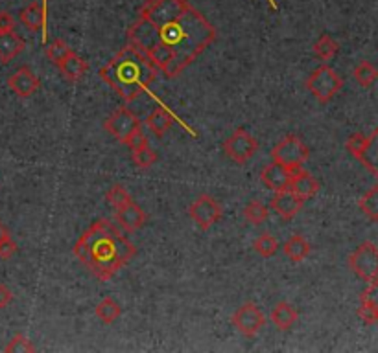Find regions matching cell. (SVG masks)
Instances as JSON below:
<instances>
[{
  "label": "cell",
  "instance_id": "1",
  "mask_svg": "<svg viewBox=\"0 0 378 353\" xmlns=\"http://www.w3.org/2000/svg\"><path fill=\"white\" fill-rule=\"evenodd\" d=\"M126 37L157 72L174 79L216 41L218 32L187 0H144Z\"/></svg>",
  "mask_w": 378,
  "mask_h": 353
},
{
  "label": "cell",
  "instance_id": "2",
  "mask_svg": "<svg viewBox=\"0 0 378 353\" xmlns=\"http://www.w3.org/2000/svg\"><path fill=\"white\" fill-rule=\"evenodd\" d=\"M74 256L100 282H107L137 256V247L109 219H98L81 234Z\"/></svg>",
  "mask_w": 378,
  "mask_h": 353
},
{
  "label": "cell",
  "instance_id": "3",
  "mask_svg": "<svg viewBox=\"0 0 378 353\" xmlns=\"http://www.w3.org/2000/svg\"><path fill=\"white\" fill-rule=\"evenodd\" d=\"M157 69L144 58L142 53L126 44L109 63L100 70V78L117 92L124 101H133L140 92H146L159 105L161 100L149 90L157 78Z\"/></svg>",
  "mask_w": 378,
  "mask_h": 353
},
{
  "label": "cell",
  "instance_id": "4",
  "mask_svg": "<svg viewBox=\"0 0 378 353\" xmlns=\"http://www.w3.org/2000/svg\"><path fill=\"white\" fill-rule=\"evenodd\" d=\"M343 87V79L329 64H321L306 79V89L320 103H329Z\"/></svg>",
  "mask_w": 378,
  "mask_h": 353
},
{
  "label": "cell",
  "instance_id": "5",
  "mask_svg": "<svg viewBox=\"0 0 378 353\" xmlns=\"http://www.w3.org/2000/svg\"><path fill=\"white\" fill-rule=\"evenodd\" d=\"M310 149L297 135H286L281 142L272 149V160L281 164L290 171H297L309 160Z\"/></svg>",
  "mask_w": 378,
  "mask_h": 353
},
{
  "label": "cell",
  "instance_id": "6",
  "mask_svg": "<svg viewBox=\"0 0 378 353\" xmlns=\"http://www.w3.org/2000/svg\"><path fill=\"white\" fill-rule=\"evenodd\" d=\"M256 151H258V142L245 129H235L229 137L225 138L224 153L233 162L245 164L255 157Z\"/></svg>",
  "mask_w": 378,
  "mask_h": 353
},
{
  "label": "cell",
  "instance_id": "7",
  "mask_svg": "<svg viewBox=\"0 0 378 353\" xmlns=\"http://www.w3.org/2000/svg\"><path fill=\"white\" fill-rule=\"evenodd\" d=\"M349 267L358 278L371 282L378 276V247L375 243L365 241L349 256Z\"/></svg>",
  "mask_w": 378,
  "mask_h": 353
},
{
  "label": "cell",
  "instance_id": "8",
  "mask_svg": "<svg viewBox=\"0 0 378 353\" xmlns=\"http://www.w3.org/2000/svg\"><path fill=\"white\" fill-rule=\"evenodd\" d=\"M222 206L214 197L202 193L190 206H188V216L192 217V221L196 223L197 227L202 228L203 232H207L222 219Z\"/></svg>",
  "mask_w": 378,
  "mask_h": 353
},
{
  "label": "cell",
  "instance_id": "9",
  "mask_svg": "<svg viewBox=\"0 0 378 353\" xmlns=\"http://www.w3.org/2000/svg\"><path fill=\"white\" fill-rule=\"evenodd\" d=\"M231 322H233V326L242 335H245V337H255L256 333L261 332L264 324H266V318H264V313L261 311V307L256 306L255 302H245V304H242L233 313Z\"/></svg>",
  "mask_w": 378,
  "mask_h": 353
},
{
  "label": "cell",
  "instance_id": "10",
  "mask_svg": "<svg viewBox=\"0 0 378 353\" xmlns=\"http://www.w3.org/2000/svg\"><path fill=\"white\" fill-rule=\"evenodd\" d=\"M104 127H106V131L109 132L115 140L124 144L128 140L131 132L139 129L140 120L137 118L135 112L129 111L128 107H120V109H117L111 117L104 121Z\"/></svg>",
  "mask_w": 378,
  "mask_h": 353
},
{
  "label": "cell",
  "instance_id": "11",
  "mask_svg": "<svg viewBox=\"0 0 378 353\" xmlns=\"http://www.w3.org/2000/svg\"><path fill=\"white\" fill-rule=\"evenodd\" d=\"M8 87H10L13 94L26 100V98H32L38 92L41 81L30 67H21L8 78Z\"/></svg>",
  "mask_w": 378,
  "mask_h": 353
},
{
  "label": "cell",
  "instance_id": "12",
  "mask_svg": "<svg viewBox=\"0 0 378 353\" xmlns=\"http://www.w3.org/2000/svg\"><path fill=\"white\" fill-rule=\"evenodd\" d=\"M303 205L304 200L299 196H295L290 188H286V190L275 191V196H273L272 203H270V208L284 221H292L293 217L303 210Z\"/></svg>",
  "mask_w": 378,
  "mask_h": 353
},
{
  "label": "cell",
  "instance_id": "13",
  "mask_svg": "<svg viewBox=\"0 0 378 353\" xmlns=\"http://www.w3.org/2000/svg\"><path fill=\"white\" fill-rule=\"evenodd\" d=\"M117 223L118 227L122 228L124 232H135L139 228L144 227V223L148 221V216L144 214V210L140 208L137 203L129 200L126 205H122L120 208H117Z\"/></svg>",
  "mask_w": 378,
  "mask_h": 353
},
{
  "label": "cell",
  "instance_id": "14",
  "mask_svg": "<svg viewBox=\"0 0 378 353\" xmlns=\"http://www.w3.org/2000/svg\"><path fill=\"white\" fill-rule=\"evenodd\" d=\"M174 120L179 121V123H181V126L185 127L188 132H190L192 137L194 138L197 137V132L194 131V129H190L188 126H185V123H183L179 118L174 117V114H172V112L168 111L165 105H157V109H154V111L149 112V117L146 118V123H148V127L151 129V132H154L155 137L161 138V137H165L166 131H168V129L172 127V123H174Z\"/></svg>",
  "mask_w": 378,
  "mask_h": 353
},
{
  "label": "cell",
  "instance_id": "15",
  "mask_svg": "<svg viewBox=\"0 0 378 353\" xmlns=\"http://www.w3.org/2000/svg\"><path fill=\"white\" fill-rule=\"evenodd\" d=\"M358 316L365 324H378V276L369 282V285L360 296Z\"/></svg>",
  "mask_w": 378,
  "mask_h": 353
},
{
  "label": "cell",
  "instance_id": "16",
  "mask_svg": "<svg viewBox=\"0 0 378 353\" xmlns=\"http://www.w3.org/2000/svg\"><path fill=\"white\" fill-rule=\"evenodd\" d=\"M288 188L303 200H309L318 196V191H320V180L315 179L314 175H310L309 171H304L301 168L292 173V179H290V186Z\"/></svg>",
  "mask_w": 378,
  "mask_h": 353
},
{
  "label": "cell",
  "instance_id": "17",
  "mask_svg": "<svg viewBox=\"0 0 378 353\" xmlns=\"http://www.w3.org/2000/svg\"><path fill=\"white\" fill-rule=\"evenodd\" d=\"M21 22L28 30H32V32H39L41 30V35H43V44L47 46L48 44V19L43 15V8L39 2H32L30 6H26L24 10L21 11V15H19Z\"/></svg>",
  "mask_w": 378,
  "mask_h": 353
},
{
  "label": "cell",
  "instance_id": "18",
  "mask_svg": "<svg viewBox=\"0 0 378 353\" xmlns=\"http://www.w3.org/2000/svg\"><path fill=\"white\" fill-rule=\"evenodd\" d=\"M261 179L270 190H286L288 186H290V179H292V171L284 168V166H281V164L272 162L262 169Z\"/></svg>",
  "mask_w": 378,
  "mask_h": 353
},
{
  "label": "cell",
  "instance_id": "19",
  "mask_svg": "<svg viewBox=\"0 0 378 353\" xmlns=\"http://www.w3.org/2000/svg\"><path fill=\"white\" fill-rule=\"evenodd\" d=\"M26 48L24 39L15 32L0 33V63L8 64Z\"/></svg>",
  "mask_w": 378,
  "mask_h": 353
},
{
  "label": "cell",
  "instance_id": "20",
  "mask_svg": "<svg viewBox=\"0 0 378 353\" xmlns=\"http://www.w3.org/2000/svg\"><path fill=\"white\" fill-rule=\"evenodd\" d=\"M358 160L362 162L369 173L378 177V127L365 138V146H363L362 153L358 155Z\"/></svg>",
  "mask_w": 378,
  "mask_h": 353
},
{
  "label": "cell",
  "instance_id": "21",
  "mask_svg": "<svg viewBox=\"0 0 378 353\" xmlns=\"http://www.w3.org/2000/svg\"><path fill=\"white\" fill-rule=\"evenodd\" d=\"M299 311L288 302H279L272 309V322L279 332H288L297 322Z\"/></svg>",
  "mask_w": 378,
  "mask_h": 353
},
{
  "label": "cell",
  "instance_id": "22",
  "mask_svg": "<svg viewBox=\"0 0 378 353\" xmlns=\"http://www.w3.org/2000/svg\"><path fill=\"white\" fill-rule=\"evenodd\" d=\"M58 69L61 70V74L69 79V81H80V79L85 76L87 70H89V64H87L85 59L80 58V55L74 52L70 53L69 58L65 59Z\"/></svg>",
  "mask_w": 378,
  "mask_h": 353
},
{
  "label": "cell",
  "instance_id": "23",
  "mask_svg": "<svg viewBox=\"0 0 378 353\" xmlns=\"http://www.w3.org/2000/svg\"><path fill=\"white\" fill-rule=\"evenodd\" d=\"M283 250L284 256H286L288 259H292L293 264H299V261H303V259L309 258L310 245L303 236L295 234V236L288 237L286 243L283 245Z\"/></svg>",
  "mask_w": 378,
  "mask_h": 353
},
{
  "label": "cell",
  "instance_id": "24",
  "mask_svg": "<svg viewBox=\"0 0 378 353\" xmlns=\"http://www.w3.org/2000/svg\"><path fill=\"white\" fill-rule=\"evenodd\" d=\"M96 316H98L106 326H109V324H113V322L118 320V318L122 316V307H120L118 302H115L113 298L106 296V298L96 306Z\"/></svg>",
  "mask_w": 378,
  "mask_h": 353
},
{
  "label": "cell",
  "instance_id": "25",
  "mask_svg": "<svg viewBox=\"0 0 378 353\" xmlns=\"http://www.w3.org/2000/svg\"><path fill=\"white\" fill-rule=\"evenodd\" d=\"M253 250H255L261 258H272V256H275L279 250L277 237L270 232H262L261 236L253 241Z\"/></svg>",
  "mask_w": 378,
  "mask_h": 353
},
{
  "label": "cell",
  "instance_id": "26",
  "mask_svg": "<svg viewBox=\"0 0 378 353\" xmlns=\"http://www.w3.org/2000/svg\"><path fill=\"white\" fill-rule=\"evenodd\" d=\"M338 52H340V44H338V41H334L329 33H323V35L315 41L314 55L318 59H321V61H331Z\"/></svg>",
  "mask_w": 378,
  "mask_h": 353
},
{
  "label": "cell",
  "instance_id": "27",
  "mask_svg": "<svg viewBox=\"0 0 378 353\" xmlns=\"http://www.w3.org/2000/svg\"><path fill=\"white\" fill-rule=\"evenodd\" d=\"M70 53H74V50H72L63 39H56V41H52L50 44H47L48 61L52 64H56V67H59V64L63 63Z\"/></svg>",
  "mask_w": 378,
  "mask_h": 353
},
{
  "label": "cell",
  "instance_id": "28",
  "mask_svg": "<svg viewBox=\"0 0 378 353\" xmlns=\"http://www.w3.org/2000/svg\"><path fill=\"white\" fill-rule=\"evenodd\" d=\"M244 216L251 225L258 227V225H262V223L268 219V216H270V208H268L262 200H251V203L245 205Z\"/></svg>",
  "mask_w": 378,
  "mask_h": 353
},
{
  "label": "cell",
  "instance_id": "29",
  "mask_svg": "<svg viewBox=\"0 0 378 353\" xmlns=\"http://www.w3.org/2000/svg\"><path fill=\"white\" fill-rule=\"evenodd\" d=\"M352 76H354L358 85H362V87H371V85L378 79V69L375 64L369 63V61H362V63L356 64V69H354Z\"/></svg>",
  "mask_w": 378,
  "mask_h": 353
},
{
  "label": "cell",
  "instance_id": "30",
  "mask_svg": "<svg viewBox=\"0 0 378 353\" xmlns=\"http://www.w3.org/2000/svg\"><path fill=\"white\" fill-rule=\"evenodd\" d=\"M360 210L371 219V221L378 223V186H373L371 190L363 193L360 199Z\"/></svg>",
  "mask_w": 378,
  "mask_h": 353
},
{
  "label": "cell",
  "instance_id": "31",
  "mask_svg": "<svg viewBox=\"0 0 378 353\" xmlns=\"http://www.w3.org/2000/svg\"><path fill=\"white\" fill-rule=\"evenodd\" d=\"M131 158H133L135 166L140 169H149L155 162H157V155H155L154 149H149L148 146L131 151Z\"/></svg>",
  "mask_w": 378,
  "mask_h": 353
},
{
  "label": "cell",
  "instance_id": "32",
  "mask_svg": "<svg viewBox=\"0 0 378 353\" xmlns=\"http://www.w3.org/2000/svg\"><path fill=\"white\" fill-rule=\"evenodd\" d=\"M6 353H33L35 352V346L30 343V338H26L21 333H17L11 337V341L6 344L4 348Z\"/></svg>",
  "mask_w": 378,
  "mask_h": 353
},
{
  "label": "cell",
  "instance_id": "33",
  "mask_svg": "<svg viewBox=\"0 0 378 353\" xmlns=\"http://www.w3.org/2000/svg\"><path fill=\"white\" fill-rule=\"evenodd\" d=\"M107 203L113 206V208H120L122 205H126V203H129L131 199V196H129V191L124 188L122 184H115L109 188V191H107L106 196Z\"/></svg>",
  "mask_w": 378,
  "mask_h": 353
},
{
  "label": "cell",
  "instance_id": "34",
  "mask_svg": "<svg viewBox=\"0 0 378 353\" xmlns=\"http://www.w3.org/2000/svg\"><path fill=\"white\" fill-rule=\"evenodd\" d=\"M365 135H362V132H354V135H351L349 137V140H347L345 148L347 151L352 155L354 158H358V155L362 153L363 146H365Z\"/></svg>",
  "mask_w": 378,
  "mask_h": 353
},
{
  "label": "cell",
  "instance_id": "35",
  "mask_svg": "<svg viewBox=\"0 0 378 353\" xmlns=\"http://www.w3.org/2000/svg\"><path fill=\"white\" fill-rule=\"evenodd\" d=\"M124 144L128 146L129 151H135V149H140L144 148V146H148V138H146V135L142 132V127H139L137 131L131 132L128 140Z\"/></svg>",
  "mask_w": 378,
  "mask_h": 353
},
{
  "label": "cell",
  "instance_id": "36",
  "mask_svg": "<svg viewBox=\"0 0 378 353\" xmlns=\"http://www.w3.org/2000/svg\"><path fill=\"white\" fill-rule=\"evenodd\" d=\"M17 250H19L17 243L13 241L10 236H8L4 241L0 243V259H10L11 256H15Z\"/></svg>",
  "mask_w": 378,
  "mask_h": 353
},
{
  "label": "cell",
  "instance_id": "37",
  "mask_svg": "<svg viewBox=\"0 0 378 353\" xmlns=\"http://www.w3.org/2000/svg\"><path fill=\"white\" fill-rule=\"evenodd\" d=\"M15 28V19L10 11H0V33L13 32Z\"/></svg>",
  "mask_w": 378,
  "mask_h": 353
},
{
  "label": "cell",
  "instance_id": "38",
  "mask_svg": "<svg viewBox=\"0 0 378 353\" xmlns=\"http://www.w3.org/2000/svg\"><path fill=\"white\" fill-rule=\"evenodd\" d=\"M13 302V295H11L10 287L6 284H0V309H4Z\"/></svg>",
  "mask_w": 378,
  "mask_h": 353
},
{
  "label": "cell",
  "instance_id": "39",
  "mask_svg": "<svg viewBox=\"0 0 378 353\" xmlns=\"http://www.w3.org/2000/svg\"><path fill=\"white\" fill-rule=\"evenodd\" d=\"M10 236V232H8V228L4 227V225H2V223H0V243L4 241L6 237Z\"/></svg>",
  "mask_w": 378,
  "mask_h": 353
},
{
  "label": "cell",
  "instance_id": "40",
  "mask_svg": "<svg viewBox=\"0 0 378 353\" xmlns=\"http://www.w3.org/2000/svg\"><path fill=\"white\" fill-rule=\"evenodd\" d=\"M41 8H43V15L48 19V0H41Z\"/></svg>",
  "mask_w": 378,
  "mask_h": 353
}]
</instances>
